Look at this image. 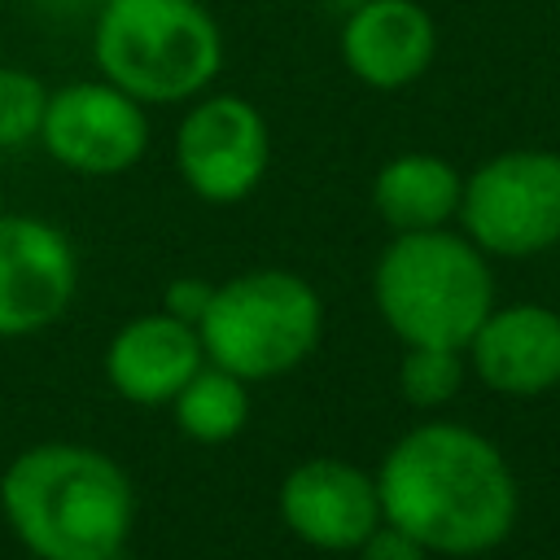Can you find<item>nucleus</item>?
I'll list each match as a JSON object with an SVG mask.
<instances>
[{
	"label": "nucleus",
	"instance_id": "nucleus-5",
	"mask_svg": "<svg viewBox=\"0 0 560 560\" xmlns=\"http://www.w3.org/2000/svg\"><path fill=\"white\" fill-rule=\"evenodd\" d=\"M319 293L284 267H254L214 284V298L197 319L206 363L228 368L245 385L293 372L319 346Z\"/></svg>",
	"mask_w": 560,
	"mask_h": 560
},
{
	"label": "nucleus",
	"instance_id": "nucleus-14",
	"mask_svg": "<svg viewBox=\"0 0 560 560\" xmlns=\"http://www.w3.org/2000/svg\"><path fill=\"white\" fill-rule=\"evenodd\" d=\"M459 192H464V175L455 171V162L424 149L394 153L372 175V206L389 232L446 228L459 214Z\"/></svg>",
	"mask_w": 560,
	"mask_h": 560
},
{
	"label": "nucleus",
	"instance_id": "nucleus-8",
	"mask_svg": "<svg viewBox=\"0 0 560 560\" xmlns=\"http://www.w3.org/2000/svg\"><path fill=\"white\" fill-rule=\"evenodd\" d=\"M149 105L114 88L109 79H70L48 92L39 144L74 175L109 179L131 171L149 149Z\"/></svg>",
	"mask_w": 560,
	"mask_h": 560
},
{
	"label": "nucleus",
	"instance_id": "nucleus-16",
	"mask_svg": "<svg viewBox=\"0 0 560 560\" xmlns=\"http://www.w3.org/2000/svg\"><path fill=\"white\" fill-rule=\"evenodd\" d=\"M468 372L464 350L451 346H407L402 363H398V389L411 407H442L459 394Z\"/></svg>",
	"mask_w": 560,
	"mask_h": 560
},
{
	"label": "nucleus",
	"instance_id": "nucleus-13",
	"mask_svg": "<svg viewBox=\"0 0 560 560\" xmlns=\"http://www.w3.org/2000/svg\"><path fill=\"white\" fill-rule=\"evenodd\" d=\"M201 363H206V350L197 328L166 311L127 319L105 346V381L114 385L118 398L136 407L171 402Z\"/></svg>",
	"mask_w": 560,
	"mask_h": 560
},
{
	"label": "nucleus",
	"instance_id": "nucleus-4",
	"mask_svg": "<svg viewBox=\"0 0 560 560\" xmlns=\"http://www.w3.org/2000/svg\"><path fill=\"white\" fill-rule=\"evenodd\" d=\"M101 79L140 105H184L223 70V31L201 0H109L92 26Z\"/></svg>",
	"mask_w": 560,
	"mask_h": 560
},
{
	"label": "nucleus",
	"instance_id": "nucleus-6",
	"mask_svg": "<svg viewBox=\"0 0 560 560\" xmlns=\"http://www.w3.org/2000/svg\"><path fill=\"white\" fill-rule=\"evenodd\" d=\"M459 228L486 258H534L560 245V153L503 149L464 175Z\"/></svg>",
	"mask_w": 560,
	"mask_h": 560
},
{
	"label": "nucleus",
	"instance_id": "nucleus-10",
	"mask_svg": "<svg viewBox=\"0 0 560 560\" xmlns=\"http://www.w3.org/2000/svg\"><path fill=\"white\" fill-rule=\"evenodd\" d=\"M280 521L315 551H354L385 516L376 477L337 455H311L280 481Z\"/></svg>",
	"mask_w": 560,
	"mask_h": 560
},
{
	"label": "nucleus",
	"instance_id": "nucleus-12",
	"mask_svg": "<svg viewBox=\"0 0 560 560\" xmlns=\"http://www.w3.org/2000/svg\"><path fill=\"white\" fill-rule=\"evenodd\" d=\"M464 350L486 389L538 398L560 385V311L542 302L490 306Z\"/></svg>",
	"mask_w": 560,
	"mask_h": 560
},
{
	"label": "nucleus",
	"instance_id": "nucleus-21",
	"mask_svg": "<svg viewBox=\"0 0 560 560\" xmlns=\"http://www.w3.org/2000/svg\"><path fill=\"white\" fill-rule=\"evenodd\" d=\"M0 214H4V192H0Z\"/></svg>",
	"mask_w": 560,
	"mask_h": 560
},
{
	"label": "nucleus",
	"instance_id": "nucleus-1",
	"mask_svg": "<svg viewBox=\"0 0 560 560\" xmlns=\"http://www.w3.org/2000/svg\"><path fill=\"white\" fill-rule=\"evenodd\" d=\"M381 516L407 529L429 556L494 551L521 512V490L508 455L477 429L424 420L407 429L381 459Z\"/></svg>",
	"mask_w": 560,
	"mask_h": 560
},
{
	"label": "nucleus",
	"instance_id": "nucleus-2",
	"mask_svg": "<svg viewBox=\"0 0 560 560\" xmlns=\"http://www.w3.org/2000/svg\"><path fill=\"white\" fill-rule=\"evenodd\" d=\"M0 512L35 560H114L136 521V490L105 451L39 442L0 472Z\"/></svg>",
	"mask_w": 560,
	"mask_h": 560
},
{
	"label": "nucleus",
	"instance_id": "nucleus-20",
	"mask_svg": "<svg viewBox=\"0 0 560 560\" xmlns=\"http://www.w3.org/2000/svg\"><path fill=\"white\" fill-rule=\"evenodd\" d=\"M88 4H96V9H101V4H109V0H88Z\"/></svg>",
	"mask_w": 560,
	"mask_h": 560
},
{
	"label": "nucleus",
	"instance_id": "nucleus-18",
	"mask_svg": "<svg viewBox=\"0 0 560 560\" xmlns=\"http://www.w3.org/2000/svg\"><path fill=\"white\" fill-rule=\"evenodd\" d=\"M354 560H429V551L398 525L381 521L359 547H354Z\"/></svg>",
	"mask_w": 560,
	"mask_h": 560
},
{
	"label": "nucleus",
	"instance_id": "nucleus-19",
	"mask_svg": "<svg viewBox=\"0 0 560 560\" xmlns=\"http://www.w3.org/2000/svg\"><path fill=\"white\" fill-rule=\"evenodd\" d=\"M210 298H214V284H210V280H201V276H179V280L166 284V293H162V311L197 328V319L206 315Z\"/></svg>",
	"mask_w": 560,
	"mask_h": 560
},
{
	"label": "nucleus",
	"instance_id": "nucleus-15",
	"mask_svg": "<svg viewBox=\"0 0 560 560\" xmlns=\"http://www.w3.org/2000/svg\"><path fill=\"white\" fill-rule=\"evenodd\" d=\"M171 411H175V429L184 438L219 446V442H232L245 429V420H249V389L228 368L201 363L188 376V385L171 398Z\"/></svg>",
	"mask_w": 560,
	"mask_h": 560
},
{
	"label": "nucleus",
	"instance_id": "nucleus-7",
	"mask_svg": "<svg viewBox=\"0 0 560 560\" xmlns=\"http://www.w3.org/2000/svg\"><path fill=\"white\" fill-rule=\"evenodd\" d=\"M271 166V131L254 101L236 92H201L175 127V171L184 188L210 206L245 201Z\"/></svg>",
	"mask_w": 560,
	"mask_h": 560
},
{
	"label": "nucleus",
	"instance_id": "nucleus-9",
	"mask_svg": "<svg viewBox=\"0 0 560 560\" xmlns=\"http://www.w3.org/2000/svg\"><path fill=\"white\" fill-rule=\"evenodd\" d=\"M79 289L70 236L35 214H0V337L44 332Z\"/></svg>",
	"mask_w": 560,
	"mask_h": 560
},
{
	"label": "nucleus",
	"instance_id": "nucleus-17",
	"mask_svg": "<svg viewBox=\"0 0 560 560\" xmlns=\"http://www.w3.org/2000/svg\"><path fill=\"white\" fill-rule=\"evenodd\" d=\"M48 83L22 66H0V149H22L39 140L44 109H48Z\"/></svg>",
	"mask_w": 560,
	"mask_h": 560
},
{
	"label": "nucleus",
	"instance_id": "nucleus-3",
	"mask_svg": "<svg viewBox=\"0 0 560 560\" xmlns=\"http://www.w3.org/2000/svg\"><path fill=\"white\" fill-rule=\"evenodd\" d=\"M372 302L402 346L464 350L494 306V276L464 232H394L372 271Z\"/></svg>",
	"mask_w": 560,
	"mask_h": 560
},
{
	"label": "nucleus",
	"instance_id": "nucleus-11",
	"mask_svg": "<svg viewBox=\"0 0 560 560\" xmlns=\"http://www.w3.org/2000/svg\"><path fill=\"white\" fill-rule=\"evenodd\" d=\"M438 18L420 0H354L341 18V66L372 92H402L438 61Z\"/></svg>",
	"mask_w": 560,
	"mask_h": 560
}]
</instances>
